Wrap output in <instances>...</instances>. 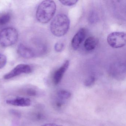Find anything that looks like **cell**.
Instances as JSON below:
<instances>
[{
  "mask_svg": "<svg viewBox=\"0 0 126 126\" xmlns=\"http://www.w3.org/2000/svg\"><path fill=\"white\" fill-rule=\"evenodd\" d=\"M59 2L63 5L67 6H72L76 4L77 0H60Z\"/></svg>",
  "mask_w": 126,
  "mask_h": 126,
  "instance_id": "9a60e30c",
  "label": "cell"
},
{
  "mask_svg": "<svg viewBox=\"0 0 126 126\" xmlns=\"http://www.w3.org/2000/svg\"><path fill=\"white\" fill-rule=\"evenodd\" d=\"M98 43V40L94 37H89L84 43V47L85 50L90 51L95 49Z\"/></svg>",
  "mask_w": 126,
  "mask_h": 126,
  "instance_id": "30bf717a",
  "label": "cell"
},
{
  "mask_svg": "<svg viewBox=\"0 0 126 126\" xmlns=\"http://www.w3.org/2000/svg\"><path fill=\"white\" fill-rule=\"evenodd\" d=\"M71 94L69 91L65 90L59 91L57 93V98L65 101L71 96Z\"/></svg>",
  "mask_w": 126,
  "mask_h": 126,
  "instance_id": "7c38bea8",
  "label": "cell"
},
{
  "mask_svg": "<svg viewBox=\"0 0 126 126\" xmlns=\"http://www.w3.org/2000/svg\"><path fill=\"white\" fill-rule=\"evenodd\" d=\"M70 25V20L67 16L64 14H59L53 19L50 25V29L54 35L60 37L67 33Z\"/></svg>",
  "mask_w": 126,
  "mask_h": 126,
  "instance_id": "7a4b0ae2",
  "label": "cell"
},
{
  "mask_svg": "<svg viewBox=\"0 0 126 126\" xmlns=\"http://www.w3.org/2000/svg\"><path fill=\"white\" fill-rule=\"evenodd\" d=\"M35 117L37 120H40L42 119L44 117V115L43 113L41 112H38L36 113L35 115Z\"/></svg>",
  "mask_w": 126,
  "mask_h": 126,
  "instance_id": "ffe728a7",
  "label": "cell"
},
{
  "mask_svg": "<svg viewBox=\"0 0 126 126\" xmlns=\"http://www.w3.org/2000/svg\"><path fill=\"white\" fill-rule=\"evenodd\" d=\"M41 126H63L61 125L54 124V123H48V124H45Z\"/></svg>",
  "mask_w": 126,
  "mask_h": 126,
  "instance_id": "44dd1931",
  "label": "cell"
},
{
  "mask_svg": "<svg viewBox=\"0 0 126 126\" xmlns=\"http://www.w3.org/2000/svg\"><path fill=\"white\" fill-rule=\"evenodd\" d=\"M64 45L61 42H58L55 44L54 49L57 52H60L62 51L64 49Z\"/></svg>",
  "mask_w": 126,
  "mask_h": 126,
  "instance_id": "2e32d148",
  "label": "cell"
},
{
  "mask_svg": "<svg viewBox=\"0 0 126 126\" xmlns=\"http://www.w3.org/2000/svg\"><path fill=\"white\" fill-rule=\"evenodd\" d=\"M26 93L29 95L34 96L36 95L37 92L35 90L32 89V88H30V89L27 90Z\"/></svg>",
  "mask_w": 126,
  "mask_h": 126,
  "instance_id": "ac0fdd59",
  "label": "cell"
},
{
  "mask_svg": "<svg viewBox=\"0 0 126 126\" xmlns=\"http://www.w3.org/2000/svg\"><path fill=\"white\" fill-rule=\"evenodd\" d=\"M10 113L11 114H12V115H14L16 117H19L21 116V114H20V112L18 110H10Z\"/></svg>",
  "mask_w": 126,
  "mask_h": 126,
  "instance_id": "d6986e66",
  "label": "cell"
},
{
  "mask_svg": "<svg viewBox=\"0 0 126 126\" xmlns=\"http://www.w3.org/2000/svg\"><path fill=\"white\" fill-rule=\"evenodd\" d=\"M87 30L84 28L79 29L74 35L71 42V46L74 50H77L79 47L85 39Z\"/></svg>",
  "mask_w": 126,
  "mask_h": 126,
  "instance_id": "8992f818",
  "label": "cell"
},
{
  "mask_svg": "<svg viewBox=\"0 0 126 126\" xmlns=\"http://www.w3.org/2000/svg\"><path fill=\"white\" fill-rule=\"evenodd\" d=\"M7 104L18 107H26L30 106L31 104V100L28 98L17 97L12 99L6 100Z\"/></svg>",
  "mask_w": 126,
  "mask_h": 126,
  "instance_id": "9c48e42d",
  "label": "cell"
},
{
  "mask_svg": "<svg viewBox=\"0 0 126 126\" xmlns=\"http://www.w3.org/2000/svg\"><path fill=\"white\" fill-rule=\"evenodd\" d=\"M69 61L66 60L62 66L54 72L53 76V81L54 84L57 85L61 82L65 73L69 67Z\"/></svg>",
  "mask_w": 126,
  "mask_h": 126,
  "instance_id": "52a82bcc",
  "label": "cell"
},
{
  "mask_svg": "<svg viewBox=\"0 0 126 126\" xmlns=\"http://www.w3.org/2000/svg\"><path fill=\"white\" fill-rule=\"evenodd\" d=\"M65 103V101L57 99L56 101L55 102V105L57 108H61L64 106Z\"/></svg>",
  "mask_w": 126,
  "mask_h": 126,
  "instance_id": "e0dca14e",
  "label": "cell"
},
{
  "mask_svg": "<svg viewBox=\"0 0 126 126\" xmlns=\"http://www.w3.org/2000/svg\"><path fill=\"white\" fill-rule=\"evenodd\" d=\"M7 63V58L4 54H0V69L4 67Z\"/></svg>",
  "mask_w": 126,
  "mask_h": 126,
  "instance_id": "5bb4252c",
  "label": "cell"
},
{
  "mask_svg": "<svg viewBox=\"0 0 126 126\" xmlns=\"http://www.w3.org/2000/svg\"><path fill=\"white\" fill-rule=\"evenodd\" d=\"M56 11V5L54 1L45 0L40 3L36 12V17L39 22L47 23L53 17Z\"/></svg>",
  "mask_w": 126,
  "mask_h": 126,
  "instance_id": "6da1fadb",
  "label": "cell"
},
{
  "mask_svg": "<svg viewBox=\"0 0 126 126\" xmlns=\"http://www.w3.org/2000/svg\"><path fill=\"white\" fill-rule=\"evenodd\" d=\"M11 19V15L9 12L0 14V26H3L8 23Z\"/></svg>",
  "mask_w": 126,
  "mask_h": 126,
  "instance_id": "8fae6325",
  "label": "cell"
},
{
  "mask_svg": "<svg viewBox=\"0 0 126 126\" xmlns=\"http://www.w3.org/2000/svg\"><path fill=\"white\" fill-rule=\"evenodd\" d=\"M126 34L124 32H112L107 37L108 45L113 48H119L126 45Z\"/></svg>",
  "mask_w": 126,
  "mask_h": 126,
  "instance_id": "277c9868",
  "label": "cell"
},
{
  "mask_svg": "<svg viewBox=\"0 0 126 126\" xmlns=\"http://www.w3.org/2000/svg\"><path fill=\"white\" fill-rule=\"evenodd\" d=\"M19 34L13 28L4 29L0 31V46L3 47L12 46L17 42Z\"/></svg>",
  "mask_w": 126,
  "mask_h": 126,
  "instance_id": "3957f363",
  "label": "cell"
},
{
  "mask_svg": "<svg viewBox=\"0 0 126 126\" xmlns=\"http://www.w3.org/2000/svg\"><path fill=\"white\" fill-rule=\"evenodd\" d=\"M32 68L29 65L20 64L3 76L4 79H8L22 74H29L32 72Z\"/></svg>",
  "mask_w": 126,
  "mask_h": 126,
  "instance_id": "5b68a950",
  "label": "cell"
},
{
  "mask_svg": "<svg viewBox=\"0 0 126 126\" xmlns=\"http://www.w3.org/2000/svg\"><path fill=\"white\" fill-rule=\"evenodd\" d=\"M95 79L93 76H91L85 79L84 81V85L87 87H91L94 84Z\"/></svg>",
  "mask_w": 126,
  "mask_h": 126,
  "instance_id": "4fadbf2b",
  "label": "cell"
},
{
  "mask_svg": "<svg viewBox=\"0 0 126 126\" xmlns=\"http://www.w3.org/2000/svg\"><path fill=\"white\" fill-rule=\"evenodd\" d=\"M17 51L19 55L25 59H32L36 56L34 51L22 43L18 46Z\"/></svg>",
  "mask_w": 126,
  "mask_h": 126,
  "instance_id": "ba28073f",
  "label": "cell"
}]
</instances>
